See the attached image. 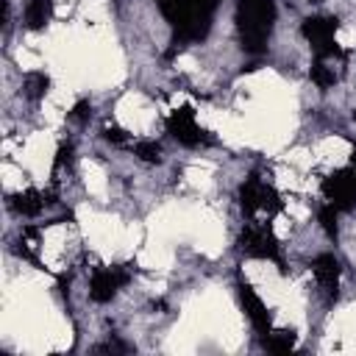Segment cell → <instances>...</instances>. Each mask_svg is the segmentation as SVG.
Segmentation results:
<instances>
[{
	"mask_svg": "<svg viewBox=\"0 0 356 356\" xmlns=\"http://www.w3.org/2000/svg\"><path fill=\"white\" fill-rule=\"evenodd\" d=\"M220 0H156L161 17L170 22L178 44L203 42L211 31V19Z\"/></svg>",
	"mask_w": 356,
	"mask_h": 356,
	"instance_id": "6da1fadb",
	"label": "cell"
},
{
	"mask_svg": "<svg viewBox=\"0 0 356 356\" xmlns=\"http://www.w3.org/2000/svg\"><path fill=\"white\" fill-rule=\"evenodd\" d=\"M273 25H275L273 0H236V33H239V47L245 53L256 56L267 50Z\"/></svg>",
	"mask_w": 356,
	"mask_h": 356,
	"instance_id": "7a4b0ae2",
	"label": "cell"
},
{
	"mask_svg": "<svg viewBox=\"0 0 356 356\" xmlns=\"http://www.w3.org/2000/svg\"><path fill=\"white\" fill-rule=\"evenodd\" d=\"M239 209H242V214H256L259 209L261 211H267V214H275V211H281L284 209V200H281V195L270 186V184H264L261 178H259V172H250L242 184H239Z\"/></svg>",
	"mask_w": 356,
	"mask_h": 356,
	"instance_id": "3957f363",
	"label": "cell"
},
{
	"mask_svg": "<svg viewBox=\"0 0 356 356\" xmlns=\"http://www.w3.org/2000/svg\"><path fill=\"white\" fill-rule=\"evenodd\" d=\"M337 31H339V19L337 17H306L303 25H300V33L306 36V42L312 44L317 58L342 56V50L337 47Z\"/></svg>",
	"mask_w": 356,
	"mask_h": 356,
	"instance_id": "277c9868",
	"label": "cell"
},
{
	"mask_svg": "<svg viewBox=\"0 0 356 356\" xmlns=\"http://www.w3.org/2000/svg\"><path fill=\"white\" fill-rule=\"evenodd\" d=\"M239 253L250 256V259H270V261H281V250H278V239L273 236V231L267 225H245L239 239H236Z\"/></svg>",
	"mask_w": 356,
	"mask_h": 356,
	"instance_id": "5b68a950",
	"label": "cell"
},
{
	"mask_svg": "<svg viewBox=\"0 0 356 356\" xmlns=\"http://www.w3.org/2000/svg\"><path fill=\"white\" fill-rule=\"evenodd\" d=\"M134 267L131 264H114V267H97L89 278V298L95 303H108L128 281Z\"/></svg>",
	"mask_w": 356,
	"mask_h": 356,
	"instance_id": "8992f818",
	"label": "cell"
},
{
	"mask_svg": "<svg viewBox=\"0 0 356 356\" xmlns=\"http://www.w3.org/2000/svg\"><path fill=\"white\" fill-rule=\"evenodd\" d=\"M323 197L339 211L353 209L356 206V164L342 167L331 172L328 178H323Z\"/></svg>",
	"mask_w": 356,
	"mask_h": 356,
	"instance_id": "52a82bcc",
	"label": "cell"
},
{
	"mask_svg": "<svg viewBox=\"0 0 356 356\" xmlns=\"http://www.w3.org/2000/svg\"><path fill=\"white\" fill-rule=\"evenodd\" d=\"M167 131H170L172 139H178V142L186 145V147H200V145H209V142H211V136L195 122L192 108H178V111H172V114L167 117Z\"/></svg>",
	"mask_w": 356,
	"mask_h": 356,
	"instance_id": "ba28073f",
	"label": "cell"
},
{
	"mask_svg": "<svg viewBox=\"0 0 356 356\" xmlns=\"http://www.w3.org/2000/svg\"><path fill=\"white\" fill-rule=\"evenodd\" d=\"M236 295H239V303H242V309H245L248 320L253 323V328H256L259 334L273 331V317H270V312H267L264 300L253 292V286H250L248 281H242V278H239V284H236Z\"/></svg>",
	"mask_w": 356,
	"mask_h": 356,
	"instance_id": "9c48e42d",
	"label": "cell"
},
{
	"mask_svg": "<svg viewBox=\"0 0 356 356\" xmlns=\"http://www.w3.org/2000/svg\"><path fill=\"white\" fill-rule=\"evenodd\" d=\"M312 273L317 278V286L328 300H337L339 292V261L334 253H320L312 259Z\"/></svg>",
	"mask_w": 356,
	"mask_h": 356,
	"instance_id": "30bf717a",
	"label": "cell"
},
{
	"mask_svg": "<svg viewBox=\"0 0 356 356\" xmlns=\"http://www.w3.org/2000/svg\"><path fill=\"white\" fill-rule=\"evenodd\" d=\"M44 203H50L42 192H36V189H25V192H14L11 197H8V206L17 211V214H22V217H36L42 209H44Z\"/></svg>",
	"mask_w": 356,
	"mask_h": 356,
	"instance_id": "8fae6325",
	"label": "cell"
},
{
	"mask_svg": "<svg viewBox=\"0 0 356 356\" xmlns=\"http://www.w3.org/2000/svg\"><path fill=\"white\" fill-rule=\"evenodd\" d=\"M50 11H53V0H28L25 6V25L31 31H42L50 19Z\"/></svg>",
	"mask_w": 356,
	"mask_h": 356,
	"instance_id": "7c38bea8",
	"label": "cell"
},
{
	"mask_svg": "<svg viewBox=\"0 0 356 356\" xmlns=\"http://www.w3.org/2000/svg\"><path fill=\"white\" fill-rule=\"evenodd\" d=\"M334 58H317L314 56V64H312V70H309V78L320 86V89H328V86H334L337 83V72H334V64H331Z\"/></svg>",
	"mask_w": 356,
	"mask_h": 356,
	"instance_id": "4fadbf2b",
	"label": "cell"
},
{
	"mask_svg": "<svg viewBox=\"0 0 356 356\" xmlns=\"http://www.w3.org/2000/svg\"><path fill=\"white\" fill-rule=\"evenodd\" d=\"M50 86V78L44 72H28L25 81H22V89H25V97L28 100H42L44 92Z\"/></svg>",
	"mask_w": 356,
	"mask_h": 356,
	"instance_id": "5bb4252c",
	"label": "cell"
},
{
	"mask_svg": "<svg viewBox=\"0 0 356 356\" xmlns=\"http://www.w3.org/2000/svg\"><path fill=\"white\" fill-rule=\"evenodd\" d=\"M295 345V334L292 331H267L264 334V348L273 353H286Z\"/></svg>",
	"mask_w": 356,
	"mask_h": 356,
	"instance_id": "9a60e30c",
	"label": "cell"
},
{
	"mask_svg": "<svg viewBox=\"0 0 356 356\" xmlns=\"http://www.w3.org/2000/svg\"><path fill=\"white\" fill-rule=\"evenodd\" d=\"M131 150H134L136 159H142V161H147V164H159V161H161V147H159V142H153V139H139V142L131 145Z\"/></svg>",
	"mask_w": 356,
	"mask_h": 356,
	"instance_id": "2e32d148",
	"label": "cell"
},
{
	"mask_svg": "<svg viewBox=\"0 0 356 356\" xmlns=\"http://www.w3.org/2000/svg\"><path fill=\"white\" fill-rule=\"evenodd\" d=\"M337 214H339V209H334L331 203H323L320 211H317V220H320V225L328 236H337Z\"/></svg>",
	"mask_w": 356,
	"mask_h": 356,
	"instance_id": "e0dca14e",
	"label": "cell"
},
{
	"mask_svg": "<svg viewBox=\"0 0 356 356\" xmlns=\"http://www.w3.org/2000/svg\"><path fill=\"white\" fill-rule=\"evenodd\" d=\"M103 139H108V142H114V145H125V131H120V128H106L103 131Z\"/></svg>",
	"mask_w": 356,
	"mask_h": 356,
	"instance_id": "ac0fdd59",
	"label": "cell"
},
{
	"mask_svg": "<svg viewBox=\"0 0 356 356\" xmlns=\"http://www.w3.org/2000/svg\"><path fill=\"white\" fill-rule=\"evenodd\" d=\"M89 111H92L89 100H81V103H75V108H72V117H75V120H86V117H89Z\"/></svg>",
	"mask_w": 356,
	"mask_h": 356,
	"instance_id": "d6986e66",
	"label": "cell"
},
{
	"mask_svg": "<svg viewBox=\"0 0 356 356\" xmlns=\"http://www.w3.org/2000/svg\"><path fill=\"white\" fill-rule=\"evenodd\" d=\"M353 120H356V111H353Z\"/></svg>",
	"mask_w": 356,
	"mask_h": 356,
	"instance_id": "ffe728a7",
	"label": "cell"
}]
</instances>
